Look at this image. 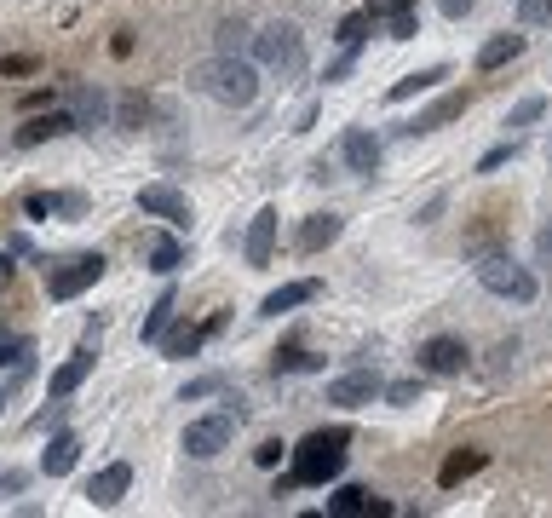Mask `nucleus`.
I'll return each mask as SVG.
<instances>
[{
  "label": "nucleus",
  "mask_w": 552,
  "mask_h": 518,
  "mask_svg": "<svg viewBox=\"0 0 552 518\" xmlns=\"http://www.w3.org/2000/svg\"><path fill=\"white\" fill-rule=\"evenodd\" d=\"M437 81H449V70H443V64H432V70H414V75H403V81H391V87H386V104H409V98L432 93Z\"/></svg>",
  "instance_id": "nucleus-25"
},
{
  "label": "nucleus",
  "mask_w": 552,
  "mask_h": 518,
  "mask_svg": "<svg viewBox=\"0 0 552 518\" xmlns=\"http://www.w3.org/2000/svg\"><path fill=\"white\" fill-rule=\"evenodd\" d=\"M213 392H225V375H196L190 386H184L179 398L184 403H196V398H213Z\"/></svg>",
  "instance_id": "nucleus-34"
},
{
  "label": "nucleus",
  "mask_w": 552,
  "mask_h": 518,
  "mask_svg": "<svg viewBox=\"0 0 552 518\" xmlns=\"http://www.w3.org/2000/svg\"><path fill=\"white\" fill-rule=\"evenodd\" d=\"M138 213H150V219L173 225V231H190V202L173 185H144L138 190Z\"/></svg>",
  "instance_id": "nucleus-8"
},
{
  "label": "nucleus",
  "mask_w": 552,
  "mask_h": 518,
  "mask_svg": "<svg viewBox=\"0 0 552 518\" xmlns=\"http://www.w3.org/2000/svg\"><path fill=\"white\" fill-rule=\"evenodd\" d=\"M225 329V311H213L207 323H190V329H173V334H161V352L167 357H196L213 340V334Z\"/></svg>",
  "instance_id": "nucleus-15"
},
{
  "label": "nucleus",
  "mask_w": 552,
  "mask_h": 518,
  "mask_svg": "<svg viewBox=\"0 0 552 518\" xmlns=\"http://www.w3.org/2000/svg\"><path fill=\"white\" fill-rule=\"evenodd\" d=\"M127 490H133V461H110L104 472L87 478V507H115Z\"/></svg>",
  "instance_id": "nucleus-12"
},
{
  "label": "nucleus",
  "mask_w": 552,
  "mask_h": 518,
  "mask_svg": "<svg viewBox=\"0 0 552 518\" xmlns=\"http://www.w3.org/2000/svg\"><path fill=\"white\" fill-rule=\"evenodd\" d=\"M374 398H386V380L374 375V369H351V375H340V380H328V403H340V409H363V403H374Z\"/></svg>",
  "instance_id": "nucleus-7"
},
{
  "label": "nucleus",
  "mask_w": 552,
  "mask_h": 518,
  "mask_svg": "<svg viewBox=\"0 0 552 518\" xmlns=\"http://www.w3.org/2000/svg\"><path fill=\"white\" fill-rule=\"evenodd\" d=\"M0 409H6V386H0Z\"/></svg>",
  "instance_id": "nucleus-44"
},
{
  "label": "nucleus",
  "mask_w": 552,
  "mask_h": 518,
  "mask_svg": "<svg viewBox=\"0 0 552 518\" xmlns=\"http://www.w3.org/2000/svg\"><path fill=\"white\" fill-rule=\"evenodd\" d=\"M345 444H351V432H345V426H322V432H311V438L294 449L299 490H305V484H328V478H340V472H345Z\"/></svg>",
  "instance_id": "nucleus-2"
},
{
  "label": "nucleus",
  "mask_w": 552,
  "mask_h": 518,
  "mask_svg": "<svg viewBox=\"0 0 552 518\" xmlns=\"http://www.w3.org/2000/svg\"><path fill=\"white\" fill-rule=\"evenodd\" d=\"M483 461H489L483 449H455V455H449V461L437 467V490H460V484H466L472 472H483Z\"/></svg>",
  "instance_id": "nucleus-23"
},
{
  "label": "nucleus",
  "mask_w": 552,
  "mask_h": 518,
  "mask_svg": "<svg viewBox=\"0 0 552 518\" xmlns=\"http://www.w3.org/2000/svg\"><path fill=\"white\" fill-rule=\"evenodd\" d=\"M340 156H345V167H351V173H363V179L380 173V139L363 133V127H351V133L340 139Z\"/></svg>",
  "instance_id": "nucleus-18"
},
{
  "label": "nucleus",
  "mask_w": 552,
  "mask_h": 518,
  "mask_svg": "<svg viewBox=\"0 0 552 518\" xmlns=\"http://www.w3.org/2000/svg\"><path fill=\"white\" fill-rule=\"evenodd\" d=\"M368 29H374V18H368V12H351V18L340 24V41H345V47H363Z\"/></svg>",
  "instance_id": "nucleus-35"
},
{
  "label": "nucleus",
  "mask_w": 552,
  "mask_h": 518,
  "mask_svg": "<svg viewBox=\"0 0 552 518\" xmlns=\"http://www.w3.org/2000/svg\"><path fill=\"white\" fill-rule=\"evenodd\" d=\"M276 219H282L276 208H259V213H253L248 242H242V254H248L253 271H265V265H271V254H276Z\"/></svg>",
  "instance_id": "nucleus-14"
},
{
  "label": "nucleus",
  "mask_w": 552,
  "mask_h": 518,
  "mask_svg": "<svg viewBox=\"0 0 552 518\" xmlns=\"http://www.w3.org/2000/svg\"><path fill=\"white\" fill-rule=\"evenodd\" d=\"M196 87H202L207 98L230 104V110H248L253 98H259V70H253L248 58H236V52H219L213 64L196 70Z\"/></svg>",
  "instance_id": "nucleus-1"
},
{
  "label": "nucleus",
  "mask_w": 552,
  "mask_h": 518,
  "mask_svg": "<svg viewBox=\"0 0 552 518\" xmlns=\"http://www.w3.org/2000/svg\"><path fill=\"white\" fill-rule=\"evenodd\" d=\"M518 18L529 29H552V0H518Z\"/></svg>",
  "instance_id": "nucleus-32"
},
{
  "label": "nucleus",
  "mask_w": 552,
  "mask_h": 518,
  "mask_svg": "<svg viewBox=\"0 0 552 518\" xmlns=\"http://www.w3.org/2000/svg\"><path fill=\"white\" fill-rule=\"evenodd\" d=\"M535 248H541V254L552 259V225H547V231H541V236H535Z\"/></svg>",
  "instance_id": "nucleus-43"
},
{
  "label": "nucleus",
  "mask_w": 552,
  "mask_h": 518,
  "mask_svg": "<svg viewBox=\"0 0 552 518\" xmlns=\"http://www.w3.org/2000/svg\"><path fill=\"white\" fill-rule=\"evenodd\" d=\"M518 156V139H506V144H495V150H483V162H478V173H495V167H506Z\"/></svg>",
  "instance_id": "nucleus-36"
},
{
  "label": "nucleus",
  "mask_w": 552,
  "mask_h": 518,
  "mask_svg": "<svg viewBox=\"0 0 552 518\" xmlns=\"http://www.w3.org/2000/svg\"><path fill=\"white\" fill-rule=\"evenodd\" d=\"M35 70V58H29V52H18V58H6V64H0V75H29Z\"/></svg>",
  "instance_id": "nucleus-40"
},
{
  "label": "nucleus",
  "mask_w": 552,
  "mask_h": 518,
  "mask_svg": "<svg viewBox=\"0 0 552 518\" xmlns=\"http://www.w3.org/2000/svg\"><path fill=\"white\" fill-rule=\"evenodd\" d=\"M179 265H184V248L173 242V236H161L156 248H150V271H161V277H173Z\"/></svg>",
  "instance_id": "nucleus-29"
},
{
  "label": "nucleus",
  "mask_w": 552,
  "mask_h": 518,
  "mask_svg": "<svg viewBox=\"0 0 552 518\" xmlns=\"http://www.w3.org/2000/svg\"><path fill=\"white\" fill-rule=\"evenodd\" d=\"M363 12L374 18V24H386V41H414V35H420L414 0H368Z\"/></svg>",
  "instance_id": "nucleus-10"
},
{
  "label": "nucleus",
  "mask_w": 552,
  "mask_h": 518,
  "mask_svg": "<svg viewBox=\"0 0 552 518\" xmlns=\"http://www.w3.org/2000/svg\"><path fill=\"white\" fill-rule=\"evenodd\" d=\"M92 363H98V357H92V346H81V352H69V363H58V375L46 380V392H52V403L75 398V392H81V380L92 375Z\"/></svg>",
  "instance_id": "nucleus-16"
},
{
  "label": "nucleus",
  "mask_w": 552,
  "mask_h": 518,
  "mask_svg": "<svg viewBox=\"0 0 552 518\" xmlns=\"http://www.w3.org/2000/svg\"><path fill=\"white\" fill-rule=\"evenodd\" d=\"M311 369H322V357L299 352V346H288V352H276V363H271V375H311Z\"/></svg>",
  "instance_id": "nucleus-28"
},
{
  "label": "nucleus",
  "mask_w": 552,
  "mask_h": 518,
  "mask_svg": "<svg viewBox=\"0 0 552 518\" xmlns=\"http://www.w3.org/2000/svg\"><path fill=\"white\" fill-rule=\"evenodd\" d=\"M64 133H75V116H69V110H46V116L35 110L12 139H18V150H35V144H52V139H64Z\"/></svg>",
  "instance_id": "nucleus-13"
},
{
  "label": "nucleus",
  "mask_w": 552,
  "mask_h": 518,
  "mask_svg": "<svg viewBox=\"0 0 552 518\" xmlns=\"http://www.w3.org/2000/svg\"><path fill=\"white\" fill-rule=\"evenodd\" d=\"M69 116H75V133H92L110 121V98L98 87H69Z\"/></svg>",
  "instance_id": "nucleus-20"
},
{
  "label": "nucleus",
  "mask_w": 552,
  "mask_h": 518,
  "mask_svg": "<svg viewBox=\"0 0 552 518\" xmlns=\"http://www.w3.org/2000/svg\"><path fill=\"white\" fill-rule=\"evenodd\" d=\"M386 403H397V409H403V403H420V380H391Z\"/></svg>",
  "instance_id": "nucleus-37"
},
{
  "label": "nucleus",
  "mask_w": 552,
  "mask_h": 518,
  "mask_svg": "<svg viewBox=\"0 0 552 518\" xmlns=\"http://www.w3.org/2000/svg\"><path fill=\"white\" fill-rule=\"evenodd\" d=\"M357 70V47H345L340 58H334V64H328V70H322V81H345V75Z\"/></svg>",
  "instance_id": "nucleus-38"
},
{
  "label": "nucleus",
  "mask_w": 552,
  "mask_h": 518,
  "mask_svg": "<svg viewBox=\"0 0 552 518\" xmlns=\"http://www.w3.org/2000/svg\"><path fill=\"white\" fill-rule=\"evenodd\" d=\"M345 219L340 213H311L305 225H299V254H317V248H328V242H340Z\"/></svg>",
  "instance_id": "nucleus-22"
},
{
  "label": "nucleus",
  "mask_w": 552,
  "mask_h": 518,
  "mask_svg": "<svg viewBox=\"0 0 552 518\" xmlns=\"http://www.w3.org/2000/svg\"><path fill=\"white\" fill-rule=\"evenodd\" d=\"M460 116H466V93H449V98H437L432 110H420L409 127H397V133H403V139H426V133H437L443 121H460Z\"/></svg>",
  "instance_id": "nucleus-17"
},
{
  "label": "nucleus",
  "mask_w": 552,
  "mask_h": 518,
  "mask_svg": "<svg viewBox=\"0 0 552 518\" xmlns=\"http://www.w3.org/2000/svg\"><path fill=\"white\" fill-rule=\"evenodd\" d=\"M35 357V346L29 340H0V369H23Z\"/></svg>",
  "instance_id": "nucleus-33"
},
{
  "label": "nucleus",
  "mask_w": 552,
  "mask_h": 518,
  "mask_svg": "<svg viewBox=\"0 0 552 518\" xmlns=\"http://www.w3.org/2000/svg\"><path fill=\"white\" fill-rule=\"evenodd\" d=\"M328 513H334V518H357V513H391V507H386V501H374L363 484H345V490L328 495Z\"/></svg>",
  "instance_id": "nucleus-24"
},
{
  "label": "nucleus",
  "mask_w": 552,
  "mask_h": 518,
  "mask_svg": "<svg viewBox=\"0 0 552 518\" xmlns=\"http://www.w3.org/2000/svg\"><path fill=\"white\" fill-rule=\"evenodd\" d=\"M173 311H179V294H173V288H161V300L156 306H150V317H144V340H161V334H167V323H173Z\"/></svg>",
  "instance_id": "nucleus-27"
},
{
  "label": "nucleus",
  "mask_w": 552,
  "mask_h": 518,
  "mask_svg": "<svg viewBox=\"0 0 552 518\" xmlns=\"http://www.w3.org/2000/svg\"><path fill=\"white\" fill-rule=\"evenodd\" d=\"M478 283L495 294V300H512V306H529L535 294H541V283L529 277L524 265H512L506 254H483L478 259Z\"/></svg>",
  "instance_id": "nucleus-4"
},
{
  "label": "nucleus",
  "mask_w": 552,
  "mask_h": 518,
  "mask_svg": "<svg viewBox=\"0 0 552 518\" xmlns=\"http://www.w3.org/2000/svg\"><path fill=\"white\" fill-rule=\"evenodd\" d=\"M322 294V283L317 277H299V283H282V288H271L265 300H259V317H282V311H294V306H311Z\"/></svg>",
  "instance_id": "nucleus-19"
},
{
  "label": "nucleus",
  "mask_w": 552,
  "mask_h": 518,
  "mask_svg": "<svg viewBox=\"0 0 552 518\" xmlns=\"http://www.w3.org/2000/svg\"><path fill=\"white\" fill-rule=\"evenodd\" d=\"M98 277H104V254H75L46 277V294H52V300H75V294H87Z\"/></svg>",
  "instance_id": "nucleus-6"
},
{
  "label": "nucleus",
  "mask_w": 552,
  "mask_h": 518,
  "mask_svg": "<svg viewBox=\"0 0 552 518\" xmlns=\"http://www.w3.org/2000/svg\"><path fill=\"white\" fill-rule=\"evenodd\" d=\"M253 58L276 70V81H299L305 75V35L294 24H265L253 35Z\"/></svg>",
  "instance_id": "nucleus-3"
},
{
  "label": "nucleus",
  "mask_w": 552,
  "mask_h": 518,
  "mask_svg": "<svg viewBox=\"0 0 552 518\" xmlns=\"http://www.w3.org/2000/svg\"><path fill=\"white\" fill-rule=\"evenodd\" d=\"M541 116H547V98H524V104H512V116H506V127H535Z\"/></svg>",
  "instance_id": "nucleus-31"
},
{
  "label": "nucleus",
  "mask_w": 552,
  "mask_h": 518,
  "mask_svg": "<svg viewBox=\"0 0 552 518\" xmlns=\"http://www.w3.org/2000/svg\"><path fill=\"white\" fill-rule=\"evenodd\" d=\"M92 202L81 196V190H29L23 196V213L29 219H81Z\"/></svg>",
  "instance_id": "nucleus-9"
},
{
  "label": "nucleus",
  "mask_w": 552,
  "mask_h": 518,
  "mask_svg": "<svg viewBox=\"0 0 552 518\" xmlns=\"http://www.w3.org/2000/svg\"><path fill=\"white\" fill-rule=\"evenodd\" d=\"M115 110H121V127H127V133H138L144 116H150V104H144L138 93H121V98H115Z\"/></svg>",
  "instance_id": "nucleus-30"
},
{
  "label": "nucleus",
  "mask_w": 552,
  "mask_h": 518,
  "mask_svg": "<svg viewBox=\"0 0 552 518\" xmlns=\"http://www.w3.org/2000/svg\"><path fill=\"white\" fill-rule=\"evenodd\" d=\"M41 104H52V87H46V93H23V110H29V116H35Z\"/></svg>",
  "instance_id": "nucleus-42"
},
{
  "label": "nucleus",
  "mask_w": 552,
  "mask_h": 518,
  "mask_svg": "<svg viewBox=\"0 0 552 518\" xmlns=\"http://www.w3.org/2000/svg\"><path fill=\"white\" fill-rule=\"evenodd\" d=\"M236 426H242V421H236L230 409L190 421V426H184V455H190V461H213L219 449H230V432H236Z\"/></svg>",
  "instance_id": "nucleus-5"
},
{
  "label": "nucleus",
  "mask_w": 552,
  "mask_h": 518,
  "mask_svg": "<svg viewBox=\"0 0 552 518\" xmlns=\"http://www.w3.org/2000/svg\"><path fill=\"white\" fill-rule=\"evenodd\" d=\"M524 52V35H489L478 47V70H501V64H512Z\"/></svg>",
  "instance_id": "nucleus-26"
},
{
  "label": "nucleus",
  "mask_w": 552,
  "mask_h": 518,
  "mask_svg": "<svg viewBox=\"0 0 552 518\" xmlns=\"http://www.w3.org/2000/svg\"><path fill=\"white\" fill-rule=\"evenodd\" d=\"M466 363H472V352H466V340H455V334H432L420 346V369L426 375H460Z\"/></svg>",
  "instance_id": "nucleus-11"
},
{
  "label": "nucleus",
  "mask_w": 552,
  "mask_h": 518,
  "mask_svg": "<svg viewBox=\"0 0 552 518\" xmlns=\"http://www.w3.org/2000/svg\"><path fill=\"white\" fill-rule=\"evenodd\" d=\"M75 461H81V438H75V432H52L46 449H41V472L46 478H64Z\"/></svg>",
  "instance_id": "nucleus-21"
},
{
  "label": "nucleus",
  "mask_w": 552,
  "mask_h": 518,
  "mask_svg": "<svg viewBox=\"0 0 552 518\" xmlns=\"http://www.w3.org/2000/svg\"><path fill=\"white\" fill-rule=\"evenodd\" d=\"M282 455H288V444H282V438H265V444L253 449V461H259V467H276Z\"/></svg>",
  "instance_id": "nucleus-39"
},
{
  "label": "nucleus",
  "mask_w": 552,
  "mask_h": 518,
  "mask_svg": "<svg viewBox=\"0 0 552 518\" xmlns=\"http://www.w3.org/2000/svg\"><path fill=\"white\" fill-rule=\"evenodd\" d=\"M437 6H443V18H455V24H460V18H466L478 0H437Z\"/></svg>",
  "instance_id": "nucleus-41"
}]
</instances>
